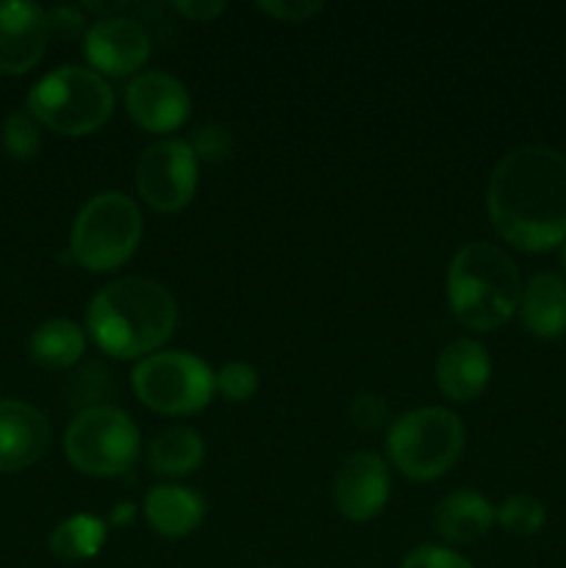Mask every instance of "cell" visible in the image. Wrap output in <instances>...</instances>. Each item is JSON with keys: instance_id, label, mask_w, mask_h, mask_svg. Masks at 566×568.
<instances>
[{"instance_id": "1", "label": "cell", "mask_w": 566, "mask_h": 568, "mask_svg": "<svg viewBox=\"0 0 566 568\" xmlns=\"http://www.w3.org/2000/svg\"><path fill=\"white\" fill-rule=\"evenodd\" d=\"M488 216L499 236L527 253L566 242V155L527 144L505 155L488 181Z\"/></svg>"}, {"instance_id": "2", "label": "cell", "mask_w": 566, "mask_h": 568, "mask_svg": "<svg viewBox=\"0 0 566 568\" xmlns=\"http://www.w3.org/2000/svg\"><path fill=\"white\" fill-rule=\"evenodd\" d=\"M178 325V303L150 277H120L92 297L87 333L105 355L148 358Z\"/></svg>"}, {"instance_id": "3", "label": "cell", "mask_w": 566, "mask_h": 568, "mask_svg": "<svg viewBox=\"0 0 566 568\" xmlns=\"http://www.w3.org/2000/svg\"><path fill=\"white\" fill-rule=\"evenodd\" d=\"M447 297L461 325L469 331H494L519 308V270L497 244L469 242L449 264Z\"/></svg>"}, {"instance_id": "4", "label": "cell", "mask_w": 566, "mask_h": 568, "mask_svg": "<svg viewBox=\"0 0 566 568\" xmlns=\"http://www.w3.org/2000/svg\"><path fill=\"white\" fill-rule=\"evenodd\" d=\"M28 111L61 136H87L114 111V89L87 67H59L28 92Z\"/></svg>"}, {"instance_id": "5", "label": "cell", "mask_w": 566, "mask_h": 568, "mask_svg": "<svg viewBox=\"0 0 566 568\" xmlns=\"http://www.w3.org/2000/svg\"><path fill=\"white\" fill-rule=\"evenodd\" d=\"M464 422L447 408H416L388 425V460L411 480H436L464 455Z\"/></svg>"}, {"instance_id": "6", "label": "cell", "mask_w": 566, "mask_h": 568, "mask_svg": "<svg viewBox=\"0 0 566 568\" xmlns=\"http://www.w3.org/2000/svg\"><path fill=\"white\" fill-rule=\"evenodd\" d=\"M142 214L122 192H100L78 211L72 225V258L89 272H114L137 253Z\"/></svg>"}, {"instance_id": "7", "label": "cell", "mask_w": 566, "mask_h": 568, "mask_svg": "<svg viewBox=\"0 0 566 568\" xmlns=\"http://www.w3.org/2000/svg\"><path fill=\"white\" fill-rule=\"evenodd\" d=\"M139 430L114 405L81 408L64 433V453L78 471L92 477L125 475L139 458Z\"/></svg>"}, {"instance_id": "8", "label": "cell", "mask_w": 566, "mask_h": 568, "mask_svg": "<svg viewBox=\"0 0 566 568\" xmlns=\"http://www.w3.org/2000/svg\"><path fill=\"white\" fill-rule=\"evenodd\" d=\"M131 383L148 408L166 416L198 414L216 392L209 364L181 349H164L142 358L133 366Z\"/></svg>"}, {"instance_id": "9", "label": "cell", "mask_w": 566, "mask_h": 568, "mask_svg": "<svg viewBox=\"0 0 566 568\" xmlns=\"http://www.w3.org/2000/svg\"><path fill=\"white\" fill-rule=\"evenodd\" d=\"M137 186L144 203L161 214L186 209L198 192V155L183 139L150 144L137 164Z\"/></svg>"}, {"instance_id": "10", "label": "cell", "mask_w": 566, "mask_h": 568, "mask_svg": "<svg viewBox=\"0 0 566 568\" xmlns=\"http://www.w3.org/2000/svg\"><path fill=\"white\" fill-rule=\"evenodd\" d=\"M83 53L98 75L125 78L150 55V33L131 17H100L83 33Z\"/></svg>"}, {"instance_id": "11", "label": "cell", "mask_w": 566, "mask_h": 568, "mask_svg": "<svg viewBox=\"0 0 566 568\" xmlns=\"http://www.w3.org/2000/svg\"><path fill=\"white\" fill-rule=\"evenodd\" d=\"M125 109L144 131L172 133L189 120L192 100L178 78L166 72H142L128 83Z\"/></svg>"}, {"instance_id": "12", "label": "cell", "mask_w": 566, "mask_h": 568, "mask_svg": "<svg viewBox=\"0 0 566 568\" xmlns=\"http://www.w3.org/2000/svg\"><path fill=\"white\" fill-rule=\"evenodd\" d=\"M392 494V477L388 466L375 453H355L338 469L333 483L336 508L350 521H370L386 508Z\"/></svg>"}, {"instance_id": "13", "label": "cell", "mask_w": 566, "mask_h": 568, "mask_svg": "<svg viewBox=\"0 0 566 568\" xmlns=\"http://www.w3.org/2000/svg\"><path fill=\"white\" fill-rule=\"evenodd\" d=\"M48 11L28 0H0V72H28L48 48Z\"/></svg>"}, {"instance_id": "14", "label": "cell", "mask_w": 566, "mask_h": 568, "mask_svg": "<svg viewBox=\"0 0 566 568\" xmlns=\"http://www.w3.org/2000/svg\"><path fill=\"white\" fill-rule=\"evenodd\" d=\"M50 444L44 414L20 399H0V471H22L37 464Z\"/></svg>"}, {"instance_id": "15", "label": "cell", "mask_w": 566, "mask_h": 568, "mask_svg": "<svg viewBox=\"0 0 566 568\" xmlns=\"http://www.w3.org/2000/svg\"><path fill=\"white\" fill-rule=\"evenodd\" d=\"M492 361L475 338H455L436 361V386L453 403H472L488 386Z\"/></svg>"}, {"instance_id": "16", "label": "cell", "mask_w": 566, "mask_h": 568, "mask_svg": "<svg viewBox=\"0 0 566 568\" xmlns=\"http://www.w3.org/2000/svg\"><path fill=\"white\" fill-rule=\"evenodd\" d=\"M497 510L492 508L483 494L472 491V488H461V491L447 494L442 503L433 510V530L444 538L447 544H475L477 538L486 536L492 530Z\"/></svg>"}, {"instance_id": "17", "label": "cell", "mask_w": 566, "mask_h": 568, "mask_svg": "<svg viewBox=\"0 0 566 568\" xmlns=\"http://www.w3.org/2000/svg\"><path fill=\"white\" fill-rule=\"evenodd\" d=\"M205 516V503L198 491L186 486H161L150 488L144 497V519L159 536L186 538L200 527Z\"/></svg>"}, {"instance_id": "18", "label": "cell", "mask_w": 566, "mask_h": 568, "mask_svg": "<svg viewBox=\"0 0 566 568\" xmlns=\"http://www.w3.org/2000/svg\"><path fill=\"white\" fill-rule=\"evenodd\" d=\"M519 314L536 338H558L566 333V281L544 272L522 288Z\"/></svg>"}, {"instance_id": "19", "label": "cell", "mask_w": 566, "mask_h": 568, "mask_svg": "<svg viewBox=\"0 0 566 568\" xmlns=\"http://www.w3.org/2000/svg\"><path fill=\"white\" fill-rule=\"evenodd\" d=\"M87 349V336L81 327L70 320H48L31 333L28 353L44 369H70L81 361Z\"/></svg>"}, {"instance_id": "20", "label": "cell", "mask_w": 566, "mask_h": 568, "mask_svg": "<svg viewBox=\"0 0 566 568\" xmlns=\"http://www.w3.org/2000/svg\"><path fill=\"white\" fill-rule=\"evenodd\" d=\"M205 458V444L189 427H170L153 438L148 453V464L155 475L183 477L200 469Z\"/></svg>"}, {"instance_id": "21", "label": "cell", "mask_w": 566, "mask_h": 568, "mask_svg": "<svg viewBox=\"0 0 566 568\" xmlns=\"http://www.w3.org/2000/svg\"><path fill=\"white\" fill-rule=\"evenodd\" d=\"M103 544L105 521L89 514L70 516L50 532V552L61 560H89L103 549Z\"/></svg>"}, {"instance_id": "22", "label": "cell", "mask_w": 566, "mask_h": 568, "mask_svg": "<svg viewBox=\"0 0 566 568\" xmlns=\"http://www.w3.org/2000/svg\"><path fill=\"white\" fill-rule=\"evenodd\" d=\"M3 148L14 161H33L42 136H39V122L33 120L31 111H11L3 120Z\"/></svg>"}, {"instance_id": "23", "label": "cell", "mask_w": 566, "mask_h": 568, "mask_svg": "<svg viewBox=\"0 0 566 568\" xmlns=\"http://www.w3.org/2000/svg\"><path fill=\"white\" fill-rule=\"evenodd\" d=\"M497 521L514 536H533L544 527L547 521V510L538 503L536 497H527V494H516V497L505 499L497 508Z\"/></svg>"}, {"instance_id": "24", "label": "cell", "mask_w": 566, "mask_h": 568, "mask_svg": "<svg viewBox=\"0 0 566 568\" xmlns=\"http://www.w3.org/2000/svg\"><path fill=\"white\" fill-rule=\"evenodd\" d=\"M214 388L231 403H244L259 392V372L244 361H231L214 375Z\"/></svg>"}, {"instance_id": "25", "label": "cell", "mask_w": 566, "mask_h": 568, "mask_svg": "<svg viewBox=\"0 0 566 568\" xmlns=\"http://www.w3.org/2000/svg\"><path fill=\"white\" fill-rule=\"evenodd\" d=\"M111 375L109 369H103L100 364H87L75 375V383H72V403L83 405V408H92V405H103L100 399L105 394H111Z\"/></svg>"}, {"instance_id": "26", "label": "cell", "mask_w": 566, "mask_h": 568, "mask_svg": "<svg viewBox=\"0 0 566 568\" xmlns=\"http://www.w3.org/2000/svg\"><path fill=\"white\" fill-rule=\"evenodd\" d=\"M189 148L194 150V155L203 161H225L233 150V136L225 125H216V122H205L194 131Z\"/></svg>"}, {"instance_id": "27", "label": "cell", "mask_w": 566, "mask_h": 568, "mask_svg": "<svg viewBox=\"0 0 566 568\" xmlns=\"http://www.w3.org/2000/svg\"><path fill=\"white\" fill-rule=\"evenodd\" d=\"M350 419H353V425L364 433L381 430L388 422L386 399H381L377 394H361V397H355L353 405H350Z\"/></svg>"}, {"instance_id": "28", "label": "cell", "mask_w": 566, "mask_h": 568, "mask_svg": "<svg viewBox=\"0 0 566 568\" xmlns=\"http://www.w3.org/2000/svg\"><path fill=\"white\" fill-rule=\"evenodd\" d=\"M400 568H475L464 555L453 552V549L433 547V544H425V547H416L414 552H408V558L403 560Z\"/></svg>"}, {"instance_id": "29", "label": "cell", "mask_w": 566, "mask_h": 568, "mask_svg": "<svg viewBox=\"0 0 566 568\" xmlns=\"http://www.w3.org/2000/svg\"><path fill=\"white\" fill-rule=\"evenodd\" d=\"M255 6H259L264 14L283 22H305L309 17H314L316 11H322V3H316V0H264V3Z\"/></svg>"}, {"instance_id": "30", "label": "cell", "mask_w": 566, "mask_h": 568, "mask_svg": "<svg viewBox=\"0 0 566 568\" xmlns=\"http://www.w3.org/2000/svg\"><path fill=\"white\" fill-rule=\"evenodd\" d=\"M48 31L64 39L87 33L83 31L81 9H75V6H53V9H48Z\"/></svg>"}, {"instance_id": "31", "label": "cell", "mask_w": 566, "mask_h": 568, "mask_svg": "<svg viewBox=\"0 0 566 568\" xmlns=\"http://www.w3.org/2000/svg\"><path fill=\"white\" fill-rule=\"evenodd\" d=\"M175 9L181 11L183 17H189V20L209 22L216 20V17L225 11V3H222V0H181V3H175Z\"/></svg>"}, {"instance_id": "32", "label": "cell", "mask_w": 566, "mask_h": 568, "mask_svg": "<svg viewBox=\"0 0 566 568\" xmlns=\"http://www.w3.org/2000/svg\"><path fill=\"white\" fill-rule=\"evenodd\" d=\"M83 11H94V14H105V17H120V11L125 9V3H83Z\"/></svg>"}, {"instance_id": "33", "label": "cell", "mask_w": 566, "mask_h": 568, "mask_svg": "<svg viewBox=\"0 0 566 568\" xmlns=\"http://www.w3.org/2000/svg\"><path fill=\"white\" fill-rule=\"evenodd\" d=\"M131 521L133 519V505L131 503H122L117 505V514L111 516V521H117V525H122V521Z\"/></svg>"}, {"instance_id": "34", "label": "cell", "mask_w": 566, "mask_h": 568, "mask_svg": "<svg viewBox=\"0 0 566 568\" xmlns=\"http://www.w3.org/2000/svg\"><path fill=\"white\" fill-rule=\"evenodd\" d=\"M560 264H564V270H566V242H564V247H560Z\"/></svg>"}, {"instance_id": "35", "label": "cell", "mask_w": 566, "mask_h": 568, "mask_svg": "<svg viewBox=\"0 0 566 568\" xmlns=\"http://www.w3.org/2000/svg\"><path fill=\"white\" fill-rule=\"evenodd\" d=\"M264 568H272V566H264Z\"/></svg>"}]
</instances>
